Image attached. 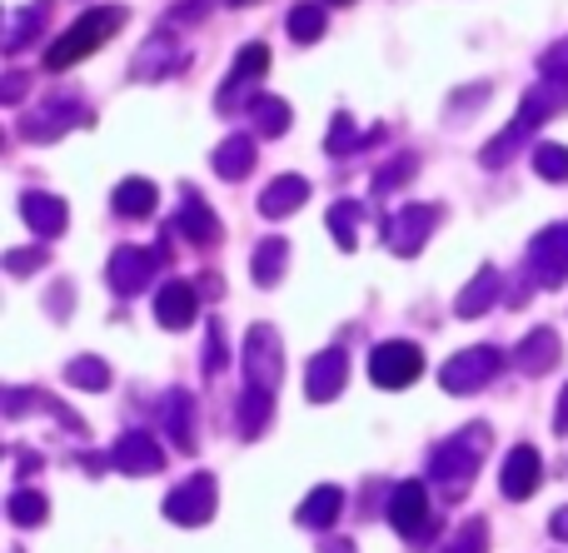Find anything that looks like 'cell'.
Returning a JSON list of instances; mask_svg holds the SVG:
<instances>
[{"label": "cell", "mask_w": 568, "mask_h": 553, "mask_svg": "<svg viewBox=\"0 0 568 553\" xmlns=\"http://www.w3.org/2000/svg\"><path fill=\"white\" fill-rule=\"evenodd\" d=\"M200 315V295L195 285H185V279H170V285H160L155 295V319L160 329H190Z\"/></svg>", "instance_id": "e0dca14e"}, {"label": "cell", "mask_w": 568, "mask_h": 553, "mask_svg": "<svg viewBox=\"0 0 568 553\" xmlns=\"http://www.w3.org/2000/svg\"><path fill=\"white\" fill-rule=\"evenodd\" d=\"M329 6H354V0H329Z\"/></svg>", "instance_id": "816d5d0a"}, {"label": "cell", "mask_w": 568, "mask_h": 553, "mask_svg": "<svg viewBox=\"0 0 568 553\" xmlns=\"http://www.w3.org/2000/svg\"><path fill=\"white\" fill-rule=\"evenodd\" d=\"M170 259V249H165V239H160L155 249H140V245H120L115 255H110V265H105V279H110V289H115L120 299H130V295H140V289L155 279V269Z\"/></svg>", "instance_id": "277c9868"}, {"label": "cell", "mask_w": 568, "mask_h": 553, "mask_svg": "<svg viewBox=\"0 0 568 553\" xmlns=\"http://www.w3.org/2000/svg\"><path fill=\"white\" fill-rule=\"evenodd\" d=\"M215 6V0H180L175 10H170V25H185V20H195V16H205V10Z\"/></svg>", "instance_id": "7bdbcfd3"}, {"label": "cell", "mask_w": 568, "mask_h": 553, "mask_svg": "<svg viewBox=\"0 0 568 553\" xmlns=\"http://www.w3.org/2000/svg\"><path fill=\"white\" fill-rule=\"evenodd\" d=\"M175 229L190 239V245H200V249L220 245V235H225V229H220V219H215V209H210L195 190H185V205H180V215H175Z\"/></svg>", "instance_id": "ffe728a7"}, {"label": "cell", "mask_w": 568, "mask_h": 553, "mask_svg": "<svg viewBox=\"0 0 568 553\" xmlns=\"http://www.w3.org/2000/svg\"><path fill=\"white\" fill-rule=\"evenodd\" d=\"M439 553H489V524H484V519H464Z\"/></svg>", "instance_id": "d590c367"}, {"label": "cell", "mask_w": 568, "mask_h": 553, "mask_svg": "<svg viewBox=\"0 0 568 553\" xmlns=\"http://www.w3.org/2000/svg\"><path fill=\"white\" fill-rule=\"evenodd\" d=\"M344 509V494L334 484H320L310 489V499H304L300 509H294V524L300 529H334V519H339Z\"/></svg>", "instance_id": "d4e9b609"}, {"label": "cell", "mask_w": 568, "mask_h": 553, "mask_svg": "<svg viewBox=\"0 0 568 553\" xmlns=\"http://www.w3.org/2000/svg\"><path fill=\"white\" fill-rule=\"evenodd\" d=\"M284 265H290V245H284L280 235H270V239H260V245H255L250 275H255V285H260V289H270V285H280Z\"/></svg>", "instance_id": "83f0119b"}, {"label": "cell", "mask_w": 568, "mask_h": 553, "mask_svg": "<svg viewBox=\"0 0 568 553\" xmlns=\"http://www.w3.org/2000/svg\"><path fill=\"white\" fill-rule=\"evenodd\" d=\"M534 170H539L549 185H568V145H549V140H544V145L534 150Z\"/></svg>", "instance_id": "8d00e7d4"}, {"label": "cell", "mask_w": 568, "mask_h": 553, "mask_svg": "<svg viewBox=\"0 0 568 553\" xmlns=\"http://www.w3.org/2000/svg\"><path fill=\"white\" fill-rule=\"evenodd\" d=\"M539 479H544L539 449H534V444L509 449V459H504V474H499V489H504V494H509V499H534Z\"/></svg>", "instance_id": "d6986e66"}, {"label": "cell", "mask_w": 568, "mask_h": 553, "mask_svg": "<svg viewBox=\"0 0 568 553\" xmlns=\"http://www.w3.org/2000/svg\"><path fill=\"white\" fill-rule=\"evenodd\" d=\"M549 534L559 539V544H568V504H564V509H554V519H549Z\"/></svg>", "instance_id": "bcb514c9"}, {"label": "cell", "mask_w": 568, "mask_h": 553, "mask_svg": "<svg viewBox=\"0 0 568 553\" xmlns=\"http://www.w3.org/2000/svg\"><path fill=\"white\" fill-rule=\"evenodd\" d=\"M210 165H215L220 180H245L250 170H255V140L250 135H230L215 145V155H210Z\"/></svg>", "instance_id": "484cf974"}, {"label": "cell", "mask_w": 568, "mask_h": 553, "mask_svg": "<svg viewBox=\"0 0 568 553\" xmlns=\"http://www.w3.org/2000/svg\"><path fill=\"white\" fill-rule=\"evenodd\" d=\"M414 170H419V160H414V155H394L389 165H384L379 175H374V195H389L394 185H404V180H414Z\"/></svg>", "instance_id": "f35d334b"}, {"label": "cell", "mask_w": 568, "mask_h": 553, "mask_svg": "<svg viewBox=\"0 0 568 553\" xmlns=\"http://www.w3.org/2000/svg\"><path fill=\"white\" fill-rule=\"evenodd\" d=\"M434 225H439V205H404L384 219V245L399 259H414L424 245H429Z\"/></svg>", "instance_id": "52a82bcc"}, {"label": "cell", "mask_w": 568, "mask_h": 553, "mask_svg": "<svg viewBox=\"0 0 568 553\" xmlns=\"http://www.w3.org/2000/svg\"><path fill=\"white\" fill-rule=\"evenodd\" d=\"M245 110H250V120H255V135H265V140H280L294 120V110L284 105L280 95H255Z\"/></svg>", "instance_id": "f1b7e54d"}, {"label": "cell", "mask_w": 568, "mask_h": 553, "mask_svg": "<svg viewBox=\"0 0 568 553\" xmlns=\"http://www.w3.org/2000/svg\"><path fill=\"white\" fill-rule=\"evenodd\" d=\"M265 70H270V45H260V40H255V45H245V50L235 55V70H230V80L220 85L215 105H220V110H230V105H235V90L245 95V85H255V80L265 75Z\"/></svg>", "instance_id": "44dd1931"}, {"label": "cell", "mask_w": 568, "mask_h": 553, "mask_svg": "<svg viewBox=\"0 0 568 553\" xmlns=\"http://www.w3.org/2000/svg\"><path fill=\"white\" fill-rule=\"evenodd\" d=\"M6 514H10V524L16 529H40L45 524V514H50V504H45V494L40 489H10V499H6Z\"/></svg>", "instance_id": "4dcf8cb0"}, {"label": "cell", "mask_w": 568, "mask_h": 553, "mask_svg": "<svg viewBox=\"0 0 568 553\" xmlns=\"http://www.w3.org/2000/svg\"><path fill=\"white\" fill-rule=\"evenodd\" d=\"M504 369V355L494 345H474L464 349V355H454L449 365L439 369V385L449 389V395H479L484 385H494V375Z\"/></svg>", "instance_id": "5b68a950"}, {"label": "cell", "mask_w": 568, "mask_h": 553, "mask_svg": "<svg viewBox=\"0 0 568 553\" xmlns=\"http://www.w3.org/2000/svg\"><path fill=\"white\" fill-rule=\"evenodd\" d=\"M320 553H359L349 544V539H339V534H320Z\"/></svg>", "instance_id": "f6af8a7d"}, {"label": "cell", "mask_w": 568, "mask_h": 553, "mask_svg": "<svg viewBox=\"0 0 568 553\" xmlns=\"http://www.w3.org/2000/svg\"><path fill=\"white\" fill-rule=\"evenodd\" d=\"M230 6H255V0H230Z\"/></svg>", "instance_id": "f907efd6"}, {"label": "cell", "mask_w": 568, "mask_h": 553, "mask_svg": "<svg viewBox=\"0 0 568 553\" xmlns=\"http://www.w3.org/2000/svg\"><path fill=\"white\" fill-rule=\"evenodd\" d=\"M544 75H568V40H559L554 50H544Z\"/></svg>", "instance_id": "b9f144b4"}, {"label": "cell", "mask_w": 568, "mask_h": 553, "mask_svg": "<svg viewBox=\"0 0 568 553\" xmlns=\"http://www.w3.org/2000/svg\"><path fill=\"white\" fill-rule=\"evenodd\" d=\"M80 120H85L80 100L75 95H55V100H40L36 110H26V115H20V135L36 140V145H50V140H60L65 130H75Z\"/></svg>", "instance_id": "8fae6325"}, {"label": "cell", "mask_w": 568, "mask_h": 553, "mask_svg": "<svg viewBox=\"0 0 568 553\" xmlns=\"http://www.w3.org/2000/svg\"><path fill=\"white\" fill-rule=\"evenodd\" d=\"M110 205H115V215H125V219H145L150 209L160 205V190L150 185V180L130 175V180H120V185H115V195H110Z\"/></svg>", "instance_id": "4316f807"}, {"label": "cell", "mask_w": 568, "mask_h": 553, "mask_svg": "<svg viewBox=\"0 0 568 553\" xmlns=\"http://www.w3.org/2000/svg\"><path fill=\"white\" fill-rule=\"evenodd\" d=\"M559 110H568V75H544L539 85L524 95V105H519V115L509 120V125L499 130V135L484 145V155H479V165L484 170H504L514 155H519V145L534 135V130L544 125V120H554Z\"/></svg>", "instance_id": "6da1fadb"}, {"label": "cell", "mask_w": 568, "mask_h": 553, "mask_svg": "<svg viewBox=\"0 0 568 553\" xmlns=\"http://www.w3.org/2000/svg\"><path fill=\"white\" fill-rule=\"evenodd\" d=\"M304 199H310V180H304V175H280V180H270L265 195H260V215H265V219H284V215H294Z\"/></svg>", "instance_id": "603a6c76"}, {"label": "cell", "mask_w": 568, "mask_h": 553, "mask_svg": "<svg viewBox=\"0 0 568 553\" xmlns=\"http://www.w3.org/2000/svg\"><path fill=\"white\" fill-rule=\"evenodd\" d=\"M344 385H349V355H344L339 345L320 349V355L310 359V369H304V395H310L314 404H329V399L344 395Z\"/></svg>", "instance_id": "5bb4252c"}, {"label": "cell", "mask_w": 568, "mask_h": 553, "mask_svg": "<svg viewBox=\"0 0 568 553\" xmlns=\"http://www.w3.org/2000/svg\"><path fill=\"white\" fill-rule=\"evenodd\" d=\"M359 219H364L359 199H334V205H329V235H334V245H339V249L359 245Z\"/></svg>", "instance_id": "1f68e13d"}, {"label": "cell", "mask_w": 568, "mask_h": 553, "mask_svg": "<svg viewBox=\"0 0 568 553\" xmlns=\"http://www.w3.org/2000/svg\"><path fill=\"white\" fill-rule=\"evenodd\" d=\"M270 414H275V395H265V389H245V399H240V414H235L240 439H260V434H265Z\"/></svg>", "instance_id": "f546056e"}, {"label": "cell", "mask_w": 568, "mask_h": 553, "mask_svg": "<svg viewBox=\"0 0 568 553\" xmlns=\"http://www.w3.org/2000/svg\"><path fill=\"white\" fill-rule=\"evenodd\" d=\"M514 365H519L524 375H549V369H559V335H554V329H529V335L519 339V349H514Z\"/></svg>", "instance_id": "7402d4cb"}, {"label": "cell", "mask_w": 568, "mask_h": 553, "mask_svg": "<svg viewBox=\"0 0 568 553\" xmlns=\"http://www.w3.org/2000/svg\"><path fill=\"white\" fill-rule=\"evenodd\" d=\"M20 95H26V75H16V70H10V75L0 80V105H16Z\"/></svg>", "instance_id": "ee69618b"}, {"label": "cell", "mask_w": 568, "mask_h": 553, "mask_svg": "<svg viewBox=\"0 0 568 553\" xmlns=\"http://www.w3.org/2000/svg\"><path fill=\"white\" fill-rule=\"evenodd\" d=\"M180 65H185V50L175 45V35H170V30H155V35L140 45L130 75H135V80H160V75H175Z\"/></svg>", "instance_id": "2e32d148"}, {"label": "cell", "mask_w": 568, "mask_h": 553, "mask_svg": "<svg viewBox=\"0 0 568 553\" xmlns=\"http://www.w3.org/2000/svg\"><path fill=\"white\" fill-rule=\"evenodd\" d=\"M65 309H70V285H55V295H50V315L65 319Z\"/></svg>", "instance_id": "c3c4849f"}, {"label": "cell", "mask_w": 568, "mask_h": 553, "mask_svg": "<svg viewBox=\"0 0 568 553\" xmlns=\"http://www.w3.org/2000/svg\"><path fill=\"white\" fill-rule=\"evenodd\" d=\"M389 529L409 544H424V529H429V484L419 479H404V484L389 489Z\"/></svg>", "instance_id": "30bf717a"}, {"label": "cell", "mask_w": 568, "mask_h": 553, "mask_svg": "<svg viewBox=\"0 0 568 553\" xmlns=\"http://www.w3.org/2000/svg\"><path fill=\"white\" fill-rule=\"evenodd\" d=\"M20 219H26L40 239H60V235H65V225H70V209H65V199H60V195L26 190V195H20Z\"/></svg>", "instance_id": "9a60e30c"}, {"label": "cell", "mask_w": 568, "mask_h": 553, "mask_svg": "<svg viewBox=\"0 0 568 553\" xmlns=\"http://www.w3.org/2000/svg\"><path fill=\"white\" fill-rule=\"evenodd\" d=\"M45 16H50V0H30V6H20L16 16H10V30H6V55H16V50L40 30Z\"/></svg>", "instance_id": "d6a6232c"}, {"label": "cell", "mask_w": 568, "mask_h": 553, "mask_svg": "<svg viewBox=\"0 0 568 553\" xmlns=\"http://www.w3.org/2000/svg\"><path fill=\"white\" fill-rule=\"evenodd\" d=\"M499 285H504L499 269L484 265L479 275H474L469 285H464V295L454 299V315H459V319H479V315H489V309L499 305Z\"/></svg>", "instance_id": "cb8c5ba5"}, {"label": "cell", "mask_w": 568, "mask_h": 553, "mask_svg": "<svg viewBox=\"0 0 568 553\" xmlns=\"http://www.w3.org/2000/svg\"><path fill=\"white\" fill-rule=\"evenodd\" d=\"M110 469H120V474H130V479L160 474V469H165V449H160L155 434L130 429V434H120L115 444H110Z\"/></svg>", "instance_id": "4fadbf2b"}, {"label": "cell", "mask_w": 568, "mask_h": 553, "mask_svg": "<svg viewBox=\"0 0 568 553\" xmlns=\"http://www.w3.org/2000/svg\"><path fill=\"white\" fill-rule=\"evenodd\" d=\"M205 339H210L205 369H210V375H220V369H225V329H220V319H210V325H205Z\"/></svg>", "instance_id": "60d3db41"}, {"label": "cell", "mask_w": 568, "mask_h": 553, "mask_svg": "<svg viewBox=\"0 0 568 553\" xmlns=\"http://www.w3.org/2000/svg\"><path fill=\"white\" fill-rule=\"evenodd\" d=\"M524 269H529V279H534V285H544V289L568 285V225L539 229V235H534V245H529Z\"/></svg>", "instance_id": "ba28073f"}, {"label": "cell", "mask_w": 568, "mask_h": 553, "mask_svg": "<svg viewBox=\"0 0 568 553\" xmlns=\"http://www.w3.org/2000/svg\"><path fill=\"white\" fill-rule=\"evenodd\" d=\"M284 379V345L275 335V325H255L245 335V385L275 395Z\"/></svg>", "instance_id": "8992f818"}, {"label": "cell", "mask_w": 568, "mask_h": 553, "mask_svg": "<svg viewBox=\"0 0 568 553\" xmlns=\"http://www.w3.org/2000/svg\"><path fill=\"white\" fill-rule=\"evenodd\" d=\"M40 464H45V459H36V454H20V459H16V469H20V474H36Z\"/></svg>", "instance_id": "681fc988"}, {"label": "cell", "mask_w": 568, "mask_h": 553, "mask_svg": "<svg viewBox=\"0 0 568 553\" xmlns=\"http://www.w3.org/2000/svg\"><path fill=\"white\" fill-rule=\"evenodd\" d=\"M554 434H568V385H564L559 404H554Z\"/></svg>", "instance_id": "7dc6e473"}, {"label": "cell", "mask_w": 568, "mask_h": 553, "mask_svg": "<svg viewBox=\"0 0 568 553\" xmlns=\"http://www.w3.org/2000/svg\"><path fill=\"white\" fill-rule=\"evenodd\" d=\"M165 519L170 524H185V529H200L215 519V474H195L185 479L180 489L165 494Z\"/></svg>", "instance_id": "7c38bea8"}, {"label": "cell", "mask_w": 568, "mask_h": 553, "mask_svg": "<svg viewBox=\"0 0 568 553\" xmlns=\"http://www.w3.org/2000/svg\"><path fill=\"white\" fill-rule=\"evenodd\" d=\"M65 379L75 389H85V395H105L110 389V365L105 359H95V355H80V359H70L65 365Z\"/></svg>", "instance_id": "836d02e7"}, {"label": "cell", "mask_w": 568, "mask_h": 553, "mask_svg": "<svg viewBox=\"0 0 568 553\" xmlns=\"http://www.w3.org/2000/svg\"><path fill=\"white\" fill-rule=\"evenodd\" d=\"M489 444H494V429L489 424H464L459 434H449L429 454V484L444 489V499H464V494H469V484L479 479Z\"/></svg>", "instance_id": "7a4b0ae2"}, {"label": "cell", "mask_w": 568, "mask_h": 553, "mask_svg": "<svg viewBox=\"0 0 568 553\" xmlns=\"http://www.w3.org/2000/svg\"><path fill=\"white\" fill-rule=\"evenodd\" d=\"M324 150H329L334 160H339V155H354V150H359V130H354V115H349V110H339V115L329 120V140H324Z\"/></svg>", "instance_id": "74e56055"}, {"label": "cell", "mask_w": 568, "mask_h": 553, "mask_svg": "<svg viewBox=\"0 0 568 553\" xmlns=\"http://www.w3.org/2000/svg\"><path fill=\"white\" fill-rule=\"evenodd\" d=\"M324 6L320 0H304V6H294L290 10V40H300V45H314V40L324 35Z\"/></svg>", "instance_id": "e575fe53"}, {"label": "cell", "mask_w": 568, "mask_h": 553, "mask_svg": "<svg viewBox=\"0 0 568 553\" xmlns=\"http://www.w3.org/2000/svg\"><path fill=\"white\" fill-rule=\"evenodd\" d=\"M419 375H424V355L409 339H384L369 355V379L379 389H409Z\"/></svg>", "instance_id": "9c48e42d"}, {"label": "cell", "mask_w": 568, "mask_h": 553, "mask_svg": "<svg viewBox=\"0 0 568 553\" xmlns=\"http://www.w3.org/2000/svg\"><path fill=\"white\" fill-rule=\"evenodd\" d=\"M40 265H45V249H10V255H6V269H10V275H36V269Z\"/></svg>", "instance_id": "ab89813d"}, {"label": "cell", "mask_w": 568, "mask_h": 553, "mask_svg": "<svg viewBox=\"0 0 568 553\" xmlns=\"http://www.w3.org/2000/svg\"><path fill=\"white\" fill-rule=\"evenodd\" d=\"M160 424H165L170 444L180 449V454H195V399H190V389H170L165 399H160Z\"/></svg>", "instance_id": "ac0fdd59"}, {"label": "cell", "mask_w": 568, "mask_h": 553, "mask_svg": "<svg viewBox=\"0 0 568 553\" xmlns=\"http://www.w3.org/2000/svg\"><path fill=\"white\" fill-rule=\"evenodd\" d=\"M125 20H130L125 6H95V10H85V16H80L75 25H70L65 35H60L55 45L45 50V70H70V65H80V60L95 55V50L105 45V40L115 35Z\"/></svg>", "instance_id": "3957f363"}]
</instances>
